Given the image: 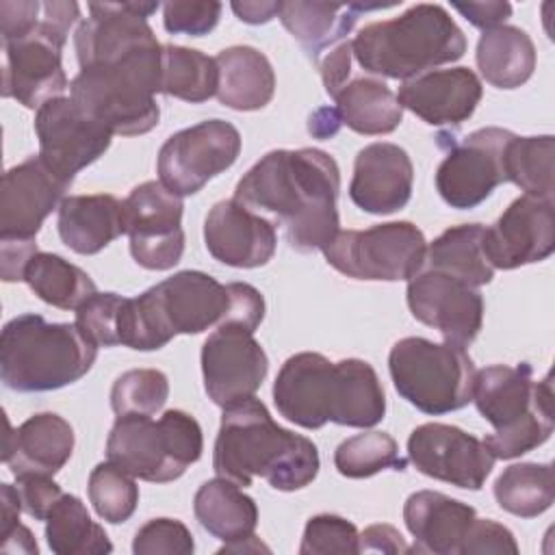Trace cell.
I'll return each mask as SVG.
<instances>
[{
  "mask_svg": "<svg viewBox=\"0 0 555 555\" xmlns=\"http://www.w3.org/2000/svg\"><path fill=\"white\" fill-rule=\"evenodd\" d=\"M193 512L202 529L221 540L223 546L249 540L258 525L256 501L241 486L223 477L208 479L199 486L193 499Z\"/></svg>",
  "mask_w": 555,
  "mask_h": 555,
  "instance_id": "obj_29",
  "label": "cell"
},
{
  "mask_svg": "<svg viewBox=\"0 0 555 555\" xmlns=\"http://www.w3.org/2000/svg\"><path fill=\"white\" fill-rule=\"evenodd\" d=\"M41 20V2L24 0V2H0V28H2V43L15 41L26 37L35 30Z\"/></svg>",
  "mask_w": 555,
  "mask_h": 555,
  "instance_id": "obj_48",
  "label": "cell"
},
{
  "mask_svg": "<svg viewBox=\"0 0 555 555\" xmlns=\"http://www.w3.org/2000/svg\"><path fill=\"white\" fill-rule=\"evenodd\" d=\"M388 371L395 390L425 414H449L473 401L477 369L460 345L401 338L388 353Z\"/></svg>",
  "mask_w": 555,
  "mask_h": 555,
  "instance_id": "obj_10",
  "label": "cell"
},
{
  "mask_svg": "<svg viewBox=\"0 0 555 555\" xmlns=\"http://www.w3.org/2000/svg\"><path fill=\"white\" fill-rule=\"evenodd\" d=\"M414 167L403 147L388 141L364 145L353 160L351 202L371 215H392L412 197Z\"/></svg>",
  "mask_w": 555,
  "mask_h": 555,
  "instance_id": "obj_23",
  "label": "cell"
},
{
  "mask_svg": "<svg viewBox=\"0 0 555 555\" xmlns=\"http://www.w3.org/2000/svg\"><path fill=\"white\" fill-rule=\"evenodd\" d=\"M473 553H509L516 555L518 553V544L514 533L490 520V518H477L470 522L466 538L462 540L460 546V555H473Z\"/></svg>",
  "mask_w": 555,
  "mask_h": 555,
  "instance_id": "obj_46",
  "label": "cell"
},
{
  "mask_svg": "<svg viewBox=\"0 0 555 555\" xmlns=\"http://www.w3.org/2000/svg\"><path fill=\"white\" fill-rule=\"evenodd\" d=\"M494 499L501 509L520 518L544 514L555 499L553 466L538 462L507 466L494 481Z\"/></svg>",
  "mask_w": 555,
  "mask_h": 555,
  "instance_id": "obj_36",
  "label": "cell"
},
{
  "mask_svg": "<svg viewBox=\"0 0 555 555\" xmlns=\"http://www.w3.org/2000/svg\"><path fill=\"white\" fill-rule=\"evenodd\" d=\"M24 282L41 301L61 310H78L98 293L95 282L87 271L50 251H37L30 258L24 271Z\"/></svg>",
  "mask_w": 555,
  "mask_h": 555,
  "instance_id": "obj_34",
  "label": "cell"
},
{
  "mask_svg": "<svg viewBox=\"0 0 555 555\" xmlns=\"http://www.w3.org/2000/svg\"><path fill=\"white\" fill-rule=\"evenodd\" d=\"M204 243L215 260L234 269H256L273 258L278 234L269 219L232 197L208 210Z\"/></svg>",
  "mask_w": 555,
  "mask_h": 555,
  "instance_id": "obj_22",
  "label": "cell"
},
{
  "mask_svg": "<svg viewBox=\"0 0 555 555\" xmlns=\"http://www.w3.org/2000/svg\"><path fill=\"white\" fill-rule=\"evenodd\" d=\"M514 132L488 126L453 141L436 169L440 197L457 210H468L486 202L505 180V150Z\"/></svg>",
  "mask_w": 555,
  "mask_h": 555,
  "instance_id": "obj_15",
  "label": "cell"
},
{
  "mask_svg": "<svg viewBox=\"0 0 555 555\" xmlns=\"http://www.w3.org/2000/svg\"><path fill=\"white\" fill-rule=\"evenodd\" d=\"M98 358L76 323H48L26 312L11 319L0 334V377L15 392H48L85 377Z\"/></svg>",
  "mask_w": 555,
  "mask_h": 555,
  "instance_id": "obj_7",
  "label": "cell"
},
{
  "mask_svg": "<svg viewBox=\"0 0 555 555\" xmlns=\"http://www.w3.org/2000/svg\"><path fill=\"white\" fill-rule=\"evenodd\" d=\"M87 492L95 514L111 525L126 522L139 503V486L134 483V477L111 460L91 470Z\"/></svg>",
  "mask_w": 555,
  "mask_h": 555,
  "instance_id": "obj_40",
  "label": "cell"
},
{
  "mask_svg": "<svg viewBox=\"0 0 555 555\" xmlns=\"http://www.w3.org/2000/svg\"><path fill=\"white\" fill-rule=\"evenodd\" d=\"M230 7L247 24H267L280 11V2H232Z\"/></svg>",
  "mask_w": 555,
  "mask_h": 555,
  "instance_id": "obj_54",
  "label": "cell"
},
{
  "mask_svg": "<svg viewBox=\"0 0 555 555\" xmlns=\"http://www.w3.org/2000/svg\"><path fill=\"white\" fill-rule=\"evenodd\" d=\"M69 186L72 182L52 171L39 154L7 169L0 191V241H33Z\"/></svg>",
  "mask_w": 555,
  "mask_h": 555,
  "instance_id": "obj_21",
  "label": "cell"
},
{
  "mask_svg": "<svg viewBox=\"0 0 555 555\" xmlns=\"http://www.w3.org/2000/svg\"><path fill=\"white\" fill-rule=\"evenodd\" d=\"M408 308L412 317L438 330L447 343L468 347L483 325L481 293L440 271H421L408 280Z\"/></svg>",
  "mask_w": 555,
  "mask_h": 555,
  "instance_id": "obj_19",
  "label": "cell"
},
{
  "mask_svg": "<svg viewBox=\"0 0 555 555\" xmlns=\"http://www.w3.org/2000/svg\"><path fill=\"white\" fill-rule=\"evenodd\" d=\"M46 522V540L56 555H104L113 544L87 505L76 494H65L54 503Z\"/></svg>",
  "mask_w": 555,
  "mask_h": 555,
  "instance_id": "obj_35",
  "label": "cell"
},
{
  "mask_svg": "<svg viewBox=\"0 0 555 555\" xmlns=\"http://www.w3.org/2000/svg\"><path fill=\"white\" fill-rule=\"evenodd\" d=\"M221 2H189V0H173L163 4V24L165 30L171 35H189L202 37L208 35L219 17H221Z\"/></svg>",
  "mask_w": 555,
  "mask_h": 555,
  "instance_id": "obj_45",
  "label": "cell"
},
{
  "mask_svg": "<svg viewBox=\"0 0 555 555\" xmlns=\"http://www.w3.org/2000/svg\"><path fill=\"white\" fill-rule=\"evenodd\" d=\"M351 56H353L351 41H343L332 50H327L325 56L319 61V72L330 98H336V93L349 82Z\"/></svg>",
  "mask_w": 555,
  "mask_h": 555,
  "instance_id": "obj_49",
  "label": "cell"
},
{
  "mask_svg": "<svg viewBox=\"0 0 555 555\" xmlns=\"http://www.w3.org/2000/svg\"><path fill=\"white\" fill-rule=\"evenodd\" d=\"M340 124L358 134H390L403 119L397 93L375 76L349 80L334 98Z\"/></svg>",
  "mask_w": 555,
  "mask_h": 555,
  "instance_id": "obj_32",
  "label": "cell"
},
{
  "mask_svg": "<svg viewBox=\"0 0 555 555\" xmlns=\"http://www.w3.org/2000/svg\"><path fill=\"white\" fill-rule=\"evenodd\" d=\"M35 132L43 163L69 182L111 147L113 137L67 95L52 98L37 108Z\"/></svg>",
  "mask_w": 555,
  "mask_h": 555,
  "instance_id": "obj_16",
  "label": "cell"
},
{
  "mask_svg": "<svg viewBox=\"0 0 555 555\" xmlns=\"http://www.w3.org/2000/svg\"><path fill=\"white\" fill-rule=\"evenodd\" d=\"M158 2H91L74 35L78 76L69 98L113 134L137 137L156 128L163 46L147 17Z\"/></svg>",
  "mask_w": 555,
  "mask_h": 555,
  "instance_id": "obj_1",
  "label": "cell"
},
{
  "mask_svg": "<svg viewBox=\"0 0 555 555\" xmlns=\"http://www.w3.org/2000/svg\"><path fill=\"white\" fill-rule=\"evenodd\" d=\"M230 308L228 284L204 271H178L139 297H128L121 345L156 351L178 334H202L223 325Z\"/></svg>",
  "mask_w": 555,
  "mask_h": 555,
  "instance_id": "obj_6",
  "label": "cell"
},
{
  "mask_svg": "<svg viewBox=\"0 0 555 555\" xmlns=\"http://www.w3.org/2000/svg\"><path fill=\"white\" fill-rule=\"evenodd\" d=\"M334 466L343 477L366 479L382 470H403L397 440L386 431H364L343 440L334 451Z\"/></svg>",
  "mask_w": 555,
  "mask_h": 555,
  "instance_id": "obj_39",
  "label": "cell"
},
{
  "mask_svg": "<svg viewBox=\"0 0 555 555\" xmlns=\"http://www.w3.org/2000/svg\"><path fill=\"white\" fill-rule=\"evenodd\" d=\"M37 241H0V273L4 282L24 280L30 258L37 254Z\"/></svg>",
  "mask_w": 555,
  "mask_h": 555,
  "instance_id": "obj_50",
  "label": "cell"
},
{
  "mask_svg": "<svg viewBox=\"0 0 555 555\" xmlns=\"http://www.w3.org/2000/svg\"><path fill=\"white\" fill-rule=\"evenodd\" d=\"M351 52L371 76L410 80L462 59L466 37L444 7L421 2L399 17L362 26Z\"/></svg>",
  "mask_w": 555,
  "mask_h": 555,
  "instance_id": "obj_5",
  "label": "cell"
},
{
  "mask_svg": "<svg viewBox=\"0 0 555 555\" xmlns=\"http://www.w3.org/2000/svg\"><path fill=\"white\" fill-rule=\"evenodd\" d=\"M182 197L160 180H147L124 199L126 234L134 262L150 271L173 269L184 251Z\"/></svg>",
  "mask_w": 555,
  "mask_h": 555,
  "instance_id": "obj_14",
  "label": "cell"
},
{
  "mask_svg": "<svg viewBox=\"0 0 555 555\" xmlns=\"http://www.w3.org/2000/svg\"><path fill=\"white\" fill-rule=\"evenodd\" d=\"M0 509H2L0 512V538H4L20 525V512L24 509L15 486H11V483L0 486Z\"/></svg>",
  "mask_w": 555,
  "mask_h": 555,
  "instance_id": "obj_53",
  "label": "cell"
},
{
  "mask_svg": "<svg viewBox=\"0 0 555 555\" xmlns=\"http://www.w3.org/2000/svg\"><path fill=\"white\" fill-rule=\"evenodd\" d=\"M473 401L494 427L483 442L494 460L520 457L553 434V375L535 382L527 362L492 364L475 373Z\"/></svg>",
  "mask_w": 555,
  "mask_h": 555,
  "instance_id": "obj_8",
  "label": "cell"
},
{
  "mask_svg": "<svg viewBox=\"0 0 555 555\" xmlns=\"http://www.w3.org/2000/svg\"><path fill=\"white\" fill-rule=\"evenodd\" d=\"M553 134H514L505 150V180L522 189L525 195L553 199Z\"/></svg>",
  "mask_w": 555,
  "mask_h": 555,
  "instance_id": "obj_38",
  "label": "cell"
},
{
  "mask_svg": "<svg viewBox=\"0 0 555 555\" xmlns=\"http://www.w3.org/2000/svg\"><path fill=\"white\" fill-rule=\"evenodd\" d=\"M217 100L234 111H260L275 93V72L269 59L251 46H232L217 56Z\"/></svg>",
  "mask_w": 555,
  "mask_h": 555,
  "instance_id": "obj_30",
  "label": "cell"
},
{
  "mask_svg": "<svg viewBox=\"0 0 555 555\" xmlns=\"http://www.w3.org/2000/svg\"><path fill=\"white\" fill-rule=\"evenodd\" d=\"M475 61L486 82L496 89H516L535 69V46L522 28L501 24L481 33Z\"/></svg>",
  "mask_w": 555,
  "mask_h": 555,
  "instance_id": "obj_31",
  "label": "cell"
},
{
  "mask_svg": "<svg viewBox=\"0 0 555 555\" xmlns=\"http://www.w3.org/2000/svg\"><path fill=\"white\" fill-rule=\"evenodd\" d=\"M340 117L336 113V108H319L310 121H308V130L319 137V139H325V137H332L338 128H340Z\"/></svg>",
  "mask_w": 555,
  "mask_h": 555,
  "instance_id": "obj_56",
  "label": "cell"
},
{
  "mask_svg": "<svg viewBox=\"0 0 555 555\" xmlns=\"http://www.w3.org/2000/svg\"><path fill=\"white\" fill-rule=\"evenodd\" d=\"M0 551L2 553H26V555H37L39 553V546H37V540L35 535L30 533L28 527H24L22 522L9 533L2 538L0 542Z\"/></svg>",
  "mask_w": 555,
  "mask_h": 555,
  "instance_id": "obj_55",
  "label": "cell"
},
{
  "mask_svg": "<svg viewBox=\"0 0 555 555\" xmlns=\"http://www.w3.org/2000/svg\"><path fill=\"white\" fill-rule=\"evenodd\" d=\"M61 241L76 254L91 256L126 234L124 202L108 193L69 195L59 206Z\"/></svg>",
  "mask_w": 555,
  "mask_h": 555,
  "instance_id": "obj_28",
  "label": "cell"
},
{
  "mask_svg": "<svg viewBox=\"0 0 555 555\" xmlns=\"http://www.w3.org/2000/svg\"><path fill=\"white\" fill-rule=\"evenodd\" d=\"M72 425L54 414L39 412L26 418L17 429L7 418L2 460L15 477L22 475H56L74 453Z\"/></svg>",
  "mask_w": 555,
  "mask_h": 555,
  "instance_id": "obj_25",
  "label": "cell"
},
{
  "mask_svg": "<svg viewBox=\"0 0 555 555\" xmlns=\"http://www.w3.org/2000/svg\"><path fill=\"white\" fill-rule=\"evenodd\" d=\"M395 4H358V2H280L278 17L284 28L299 41L304 52L319 63L321 54L343 43L362 13L390 9Z\"/></svg>",
  "mask_w": 555,
  "mask_h": 555,
  "instance_id": "obj_27",
  "label": "cell"
},
{
  "mask_svg": "<svg viewBox=\"0 0 555 555\" xmlns=\"http://www.w3.org/2000/svg\"><path fill=\"white\" fill-rule=\"evenodd\" d=\"M124 304L117 293H95L76 310V325L98 347L121 345Z\"/></svg>",
  "mask_w": 555,
  "mask_h": 555,
  "instance_id": "obj_43",
  "label": "cell"
},
{
  "mask_svg": "<svg viewBox=\"0 0 555 555\" xmlns=\"http://www.w3.org/2000/svg\"><path fill=\"white\" fill-rule=\"evenodd\" d=\"M241 154V134L225 119H206L171 134L158 150V180L180 197L195 195L230 169Z\"/></svg>",
  "mask_w": 555,
  "mask_h": 555,
  "instance_id": "obj_13",
  "label": "cell"
},
{
  "mask_svg": "<svg viewBox=\"0 0 555 555\" xmlns=\"http://www.w3.org/2000/svg\"><path fill=\"white\" fill-rule=\"evenodd\" d=\"M319 466L317 444L278 425L260 399L247 397L223 408L212 451L217 477L243 488L262 477L275 490L295 492L317 479Z\"/></svg>",
  "mask_w": 555,
  "mask_h": 555,
  "instance_id": "obj_4",
  "label": "cell"
},
{
  "mask_svg": "<svg viewBox=\"0 0 555 555\" xmlns=\"http://www.w3.org/2000/svg\"><path fill=\"white\" fill-rule=\"evenodd\" d=\"M219 67L217 61L199 50L184 46H163L160 93L199 104L217 95Z\"/></svg>",
  "mask_w": 555,
  "mask_h": 555,
  "instance_id": "obj_37",
  "label": "cell"
},
{
  "mask_svg": "<svg viewBox=\"0 0 555 555\" xmlns=\"http://www.w3.org/2000/svg\"><path fill=\"white\" fill-rule=\"evenodd\" d=\"M483 249L494 269H518L546 260L555 249L553 199L520 195L483 232Z\"/></svg>",
  "mask_w": 555,
  "mask_h": 555,
  "instance_id": "obj_20",
  "label": "cell"
},
{
  "mask_svg": "<svg viewBox=\"0 0 555 555\" xmlns=\"http://www.w3.org/2000/svg\"><path fill=\"white\" fill-rule=\"evenodd\" d=\"M475 509L468 503L451 499L436 490H418L405 499L403 520L414 538L410 553H434V555H460L462 540Z\"/></svg>",
  "mask_w": 555,
  "mask_h": 555,
  "instance_id": "obj_26",
  "label": "cell"
},
{
  "mask_svg": "<svg viewBox=\"0 0 555 555\" xmlns=\"http://www.w3.org/2000/svg\"><path fill=\"white\" fill-rule=\"evenodd\" d=\"M483 232L486 228L481 223H462L444 230L427 247L425 267L453 275L475 288L490 284L494 267L483 249Z\"/></svg>",
  "mask_w": 555,
  "mask_h": 555,
  "instance_id": "obj_33",
  "label": "cell"
},
{
  "mask_svg": "<svg viewBox=\"0 0 555 555\" xmlns=\"http://www.w3.org/2000/svg\"><path fill=\"white\" fill-rule=\"evenodd\" d=\"M340 169L317 147L267 152L236 184L234 199L269 212L301 254L323 251L340 232Z\"/></svg>",
  "mask_w": 555,
  "mask_h": 555,
  "instance_id": "obj_2",
  "label": "cell"
},
{
  "mask_svg": "<svg viewBox=\"0 0 555 555\" xmlns=\"http://www.w3.org/2000/svg\"><path fill=\"white\" fill-rule=\"evenodd\" d=\"M169 397V379L158 369H132L121 373L111 388V408L117 416H154Z\"/></svg>",
  "mask_w": 555,
  "mask_h": 555,
  "instance_id": "obj_41",
  "label": "cell"
},
{
  "mask_svg": "<svg viewBox=\"0 0 555 555\" xmlns=\"http://www.w3.org/2000/svg\"><path fill=\"white\" fill-rule=\"evenodd\" d=\"M15 479L24 512L35 520H46L54 503L63 496L61 486L50 475H22Z\"/></svg>",
  "mask_w": 555,
  "mask_h": 555,
  "instance_id": "obj_47",
  "label": "cell"
},
{
  "mask_svg": "<svg viewBox=\"0 0 555 555\" xmlns=\"http://www.w3.org/2000/svg\"><path fill=\"white\" fill-rule=\"evenodd\" d=\"M408 457L418 473L464 490H479L494 468L483 440L444 423L418 425L408 438Z\"/></svg>",
  "mask_w": 555,
  "mask_h": 555,
  "instance_id": "obj_18",
  "label": "cell"
},
{
  "mask_svg": "<svg viewBox=\"0 0 555 555\" xmlns=\"http://www.w3.org/2000/svg\"><path fill=\"white\" fill-rule=\"evenodd\" d=\"M427 241L410 221L377 223L366 230H340L323 249L330 267L353 280L401 282L425 267Z\"/></svg>",
  "mask_w": 555,
  "mask_h": 555,
  "instance_id": "obj_12",
  "label": "cell"
},
{
  "mask_svg": "<svg viewBox=\"0 0 555 555\" xmlns=\"http://www.w3.org/2000/svg\"><path fill=\"white\" fill-rule=\"evenodd\" d=\"M273 403L286 421L304 429L325 423L366 429L386 414V395L369 362H330L314 351L295 353L282 364L273 382Z\"/></svg>",
  "mask_w": 555,
  "mask_h": 555,
  "instance_id": "obj_3",
  "label": "cell"
},
{
  "mask_svg": "<svg viewBox=\"0 0 555 555\" xmlns=\"http://www.w3.org/2000/svg\"><path fill=\"white\" fill-rule=\"evenodd\" d=\"M360 553H410L403 535L392 525H371L360 533Z\"/></svg>",
  "mask_w": 555,
  "mask_h": 555,
  "instance_id": "obj_51",
  "label": "cell"
},
{
  "mask_svg": "<svg viewBox=\"0 0 555 555\" xmlns=\"http://www.w3.org/2000/svg\"><path fill=\"white\" fill-rule=\"evenodd\" d=\"M269 373L262 345L238 325H219L202 345L204 388L212 403L228 408L254 397Z\"/></svg>",
  "mask_w": 555,
  "mask_h": 555,
  "instance_id": "obj_17",
  "label": "cell"
},
{
  "mask_svg": "<svg viewBox=\"0 0 555 555\" xmlns=\"http://www.w3.org/2000/svg\"><path fill=\"white\" fill-rule=\"evenodd\" d=\"M301 555H353L360 553L358 527L336 514H317L308 518L301 544Z\"/></svg>",
  "mask_w": 555,
  "mask_h": 555,
  "instance_id": "obj_42",
  "label": "cell"
},
{
  "mask_svg": "<svg viewBox=\"0 0 555 555\" xmlns=\"http://www.w3.org/2000/svg\"><path fill=\"white\" fill-rule=\"evenodd\" d=\"M481 95L483 87L473 69L451 67L403 80L397 100L429 126H460L475 113Z\"/></svg>",
  "mask_w": 555,
  "mask_h": 555,
  "instance_id": "obj_24",
  "label": "cell"
},
{
  "mask_svg": "<svg viewBox=\"0 0 555 555\" xmlns=\"http://www.w3.org/2000/svg\"><path fill=\"white\" fill-rule=\"evenodd\" d=\"M195 551L189 527L176 518L147 520L132 540L134 555H191Z\"/></svg>",
  "mask_w": 555,
  "mask_h": 555,
  "instance_id": "obj_44",
  "label": "cell"
},
{
  "mask_svg": "<svg viewBox=\"0 0 555 555\" xmlns=\"http://www.w3.org/2000/svg\"><path fill=\"white\" fill-rule=\"evenodd\" d=\"M202 451V427L182 410H167L158 421L141 414L117 416L106 440L111 462L152 483L176 481Z\"/></svg>",
  "mask_w": 555,
  "mask_h": 555,
  "instance_id": "obj_9",
  "label": "cell"
},
{
  "mask_svg": "<svg viewBox=\"0 0 555 555\" xmlns=\"http://www.w3.org/2000/svg\"><path fill=\"white\" fill-rule=\"evenodd\" d=\"M457 13H462L477 28H494L501 26L512 15L509 2H453Z\"/></svg>",
  "mask_w": 555,
  "mask_h": 555,
  "instance_id": "obj_52",
  "label": "cell"
},
{
  "mask_svg": "<svg viewBox=\"0 0 555 555\" xmlns=\"http://www.w3.org/2000/svg\"><path fill=\"white\" fill-rule=\"evenodd\" d=\"M78 17L80 7L76 2H41V20L35 30L4 43V98H13L26 108H39L48 100L63 95L69 82L61 52Z\"/></svg>",
  "mask_w": 555,
  "mask_h": 555,
  "instance_id": "obj_11",
  "label": "cell"
}]
</instances>
